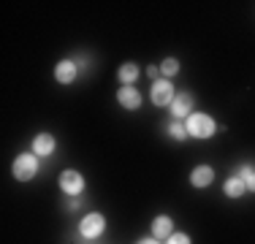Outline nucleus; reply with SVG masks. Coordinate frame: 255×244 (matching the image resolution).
I'll list each match as a JSON object with an SVG mask.
<instances>
[{
	"label": "nucleus",
	"instance_id": "obj_18",
	"mask_svg": "<svg viewBox=\"0 0 255 244\" xmlns=\"http://www.w3.org/2000/svg\"><path fill=\"white\" fill-rule=\"evenodd\" d=\"M147 76L157 82V79H160V65H147Z\"/></svg>",
	"mask_w": 255,
	"mask_h": 244
},
{
	"label": "nucleus",
	"instance_id": "obj_20",
	"mask_svg": "<svg viewBox=\"0 0 255 244\" xmlns=\"http://www.w3.org/2000/svg\"><path fill=\"white\" fill-rule=\"evenodd\" d=\"M68 209H71V212H76V209H79V201H76V198H71V204H68Z\"/></svg>",
	"mask_w": 255,
	"mask_h": 244
},
{
	"label": "nucleus",
	"instance_id": "obj_8",
	"mask_svg": "<svg viewBox=\"0 0 255 244\" xmlns=\"http://www.w3.org/2000/svg\"><path fill=\"white\" fill-rule=\"evenodd\" d=\"M117 103L128 112H136V109H141V93L133 84H125V87L117 90Z\"/></svg>",
	"mask_w": 255,
	"mask_h": 244
},
{
	"label": "nucleus",
	"instance_id": "obj_7",
	"mask_svg": "<svg viewBox=\"0 0 255 244\" xmlns=\"http://www.w3.org/2000/svg\"><path fill=\"white\" fill-rule=\"evenodd\" d=\"M76 76H79L76 60L65 57V60H60V63L54 65V82H57V84H74Z\"/></svg>",
	"mask_w": 255,
	"mask_h": 244
},
{
	"label": "nucleus",
	"instance_id": "obj_2",
	"mask_svg": "<svg viewBox=\"0 0 255 244\" xmlns=\"http://www.w3.org/2000/svg\"><path fill=\"white\" fill-rule=\"evenodd\" d=\"M11 174H14L16 182H30L35 174H38V155H33V152L16 155L14 163H11Z\"/></svg>",
	"mask_w": 255,
	"mask_h": 244
},
{
	"label": "nucleus",
	"instance_id": "obj_16",
	"mask_svg": "<svg viewBox=\"0 0 255 244\" xmlns=\"http://www.w3.org/2000/svg\"><path fill=\"white\" fill-rule=\"evenodd\" d=\"M160 73H163V79H174L179 73V60L177 57H166L160 63Z\"/></svg>",
	"mask_w": 255,
	"mask_h": 244
},
{
	"label": "nucleus",
	"instance_id": "obj_6",
	"mask_svg": "<svg viewBox=\"0 0 255 244\" xmlns=\"http://www.w3.org/2000/svg\"><path fill=\"white\" fill-rule=\"evenodd\" d=\"M193 106H196V98H193L190 93H177V98L171 101V106H168V109H171V117L174 120L185 122L193 114Z\"/></svg>",
	"mask_w": 255,
	"mask_h": 244
},
{
	"label": "nucleus",
	"instance_id": "obj_3",
	"mask_svg": "<svg viewBox=\"0 0 255 244\" xmlns=\"http://www.w3.org/2000/svg\"><path fill=\"white\" fill-rule=\"evenodd\" d=\"M103 231H106V217L101 212H87L82 220H79V236L82 239H101Z\"/></svg>",
	"mask_w": 255,
	"mask_h": 244
},
{
	"label": "nucleus",
	"instance_id": "obj_14",
	"mask_svg": "<svg viewBox=\"0 0 255 244\" xmlns=\"http://www.w3.org/2000/svg\"><path fill=\"white\" fill-rule=\"evenodd\" d=\"M236 174L242 176L247 193H255V166H253V163H242V166L236 168Z\"/></svg>",
	"mask_w": 255,
	"mask_h": 244
},
{
	"label": "nucleus",
	"instance_id": "obj_4",
	"mask_svg": "<svg viewBox=\"0 0 255 244\" xmlns=\"http://www.w3.org/2000/svg\"><path fill=\"white\" fill-rule=\"evenodd\" d=\"M177 98V87H174L171 79H157V82H152V90H149V101L155 103V106H171V101Z\"/></svg>",
	"mask_w": 255,
	"mask_h": 244
},
{
	"label": "nucleus",
	"instance_id": "obj_19",
	"mask_svg": "<svg viewBox=\"0 0 255 244\" xmlns=\"http://www.w3.org/2000/svg\"><path fill=\"white\" fill-rule=\"evenodd\" d=\"M136 244H163V242H157L155 236H144V239H138Z\"/></svg>",
	"mask_w": 255,
	"mask_h": 244
},
{
	"label": "nucleus",
	"instance_id": "obj_10",
	"mask_svg": "<svg viewBox=\"0 0 255 244\" xmlns=\"http://www.w3.org/2000/svg\"><path fill=\"white\" fill-rule=\"evenodd\" d=\"M212 182H215V168L201 163V166H196L190 171V185L196 187V190H204V187H209Z\"/></svg>",
	"mask_w": 255,
	"mask_h": 244
},
{
	"label": "nucleus",
	"instance_id": "obj_11",
	"mask_svg": "<svg viewBox=\"0 0 255 244\" xmlns=\"http://www.w3.org/2000/svg\"><path fill=\"white\" fill-rule=\"evenodd\" d=\"M171 234H174V220L168 217V215H157L152 220V236H155L157 242H166Z\"/></svg>",
	"mask_w": 255,
	"mask_h": 244
},
{
	"label": "nucleus",
	"instance_id": "obj_9",
	"mask_svg": "<svg viewBox=\"0 0 255 244\" xmlns=\"http://www.w3.org/2000/svg\"><path fill=\"white\" fill-rule=\"evenodd\" d=\"M54 149H57V141H54L52 133H38V136L33 138V144H30V152L38 155V157H49Z\"/></svg>",
	"mask_w": 255,
	"mask_h": 244
},
{
	"label": "nucleus",
	"instance_id": "obj_1",
	"mask_svg": "<svg viewBox=\"0 0 255 244\" xmlns=\"http://www.w3.org/2000/svg\"><path fill=\"white\" fill-rule=\"evenodd\" d=\"M185 125H187V136L198 138V141H206V138H212L217 133V122L206 112H193L190 117L185 120Z\"/></svg>",
	"mask_w": 255,
	"mask_h": 244
},
{
	"label": "nucleus",
	"instance_id": "obj_5",
	"mask_svg": "<svg viewBox=\"0 0 255 244\" xmlns=\"http://www.w3.org/2000/svg\"><path fill=\"white\" fill-rule=\"evenodd\" d=\"M60 190L68 195V198H76V195H82V193H84V176H82V171L65 168L63 174H60Z\"/></svg>",
	"mask_w": 255,
	"mask_h": 244
},
{
	"label": "nucleus",
	"instance_id": "obj_17",
	"mask_svg": "<svg viewBox=\"0 0 255 244\" xmlns=\"http://www.w3.org/2000/svg\"><path fill=\"white\" fill-rule=\"evenodd\" d=\"M163 244H193V239L185 234V231H174V234L168 236V239L163 242Z\"/></svg>",
	"mask_w": 255,
	"mask_h": 244
},
{
	"label": "nucleus",
	"instance_id": "obj_15",
	"mask_svg": "<svg viewBox=\"0 0 255 244\" xmlns=\"http://www.w3.org/2000/svg\"><path fill=\"white\" fill-rule=\"evenodd\" d=\"M168 136L174 138V141H187V125L182 120H171V125H168Z\"/></svg>",
	"mask_w": 255,
	"mask_h": 244
},
{
	"label": "nucleus",
	"instance_id": "obj_13",
	"mask_svg": "<svg viewBox=\"0 0 255 244\" xmlns=\"http://www.w3.org/2000/svg\"><path fill=\"white\" fill-rule=\"evenodd\" d=\"M138 73H141V71H138L136 63H123V65L117 68V79H120V84L125 87V84H133V82H136Z\"/></svg>",
	"mask_w": 255,
	"mask_h": 244
},
{
	"label": "nucleus",
	"instance_id": "obj_12",
	"mask_svg": "<svg viewBox=\"0 0 255 244\" xmlns=\"http://www.w3.org/2000/svg\"><path fill=\"white\" fill-rule=\"evenodd\" d=\"M223 193H226L231 201H239L242 195L247 193V187H245V182H242V176H239V174H231L228 179H226V185H223Z\"/></svg>",
	"mask_w": 255,
	"mask_h": 244
}]
</instances>
